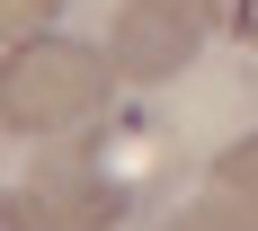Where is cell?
<instances>
[{
    "mask_svg": "<svg viewBox=\"0 0 258 231\" xmlns=\"http://www.w3.org/2000/svg\"><path fill=\"white\" fill-rule=\"evenodd\" d=\"M107 98H116V62L107 45H80V36H27V45L0 53V125L18 142H62V133L107 125Z\"/></svg>",
    "mask_w": 258,
    "mask_h": 231,
    "instance_id": "obj_1",
    "label": "cell"
},
{
    "mask_svg": "<svg viewBox=\"0 0 258 231\" xmlns=\"http://www.w3.org/2000/svg\"><path fill=\"white\" fill-rule=\"evenodd\" d=\"M36 196L53 205V222L62 231H116L134 213V196L152 187V133L143 125H89V133H62V142H45V160H36Z\"/></svg>",
    "mask_w": 258,
    "mask_h": 231,
    "instance_id": "obj_2",
    "label": "cell"
},
{
    "mask_svg": "<svg viewBox=\"0 0 258 231\" xmlns=\"http://www.w3.org/2000/svg\"><path fill=\"white\" fill-rule=\"evenodd\" d=\"M214 36V9L205 0H125L116 18H107V62L116 80L134 89H160V80H178Z\"/></svg>",
    "mask_w": 258,
    "mask_h": 231,
    "instance_id": "obj_3",
    "label": "cell"
},
{
    "mask_svg": "<svg viewBox=\"0 0 258 231\" xmlns=\"http://www.w3.org/2000/svg\"><path fill=\"white\" fill-rule=\"evenodd\" d=\"M205 187H214L232 213H249V222H258V133H240V142H223V151H214Z\"/></svg>",
    "mask_w": 258,
    "mask_h": 231,
    "instance_id": "obj_4",
    "label": "cell"
},
{
    "mask_svg": "<svg viewBox=\"0 0 258 231\" xmlns=\"http://www.w3.org/2000/svg\"><path fill=\"white\" fill-rule=\"evenodd\" d=\"M160 231H258V222H249V213H232V205H223V196L205 187L196 205H178V213H169Z\"/></svg>",
    "mask_w": 258,
    "mask_h": 231,
    "instance_id": "obj_5",
    "label": "cell"
},
{
    "mask_svg": "<svg viewBox=\"0 0 258 231\" xmlns=\"http://www.w3.org/2000/svg\"><path fill=\"white\" fill-rule=\"evenodd\" d=\"M0 231H62V222H53V205L36 187H9V196H0Z\"/></svg>",
    "mask_w": 258,
    "mask_h": 231,
    "instance_id": "obj_6",
    "label": "cell"
},
{
    "mask_svg": "<svg viewBox=\"0 0 258 231\" xmlns=\"http://www.w3.org/2000/svg\"><path fill=\"white\" fill-rule=\"evenodd\" d=\"M53 18H62V0H0V27H9V45H27V36H45Z\"/></svg>",
    "mask_w": 258,
    "mask_h": 231,
    "instance_id": "obj_7",
    "label": "cell"
},
{
    "mask_svg": "<svg viewBox=\"0 0 258 231\" xmlns=\"http://www.w3.org/2000/svg\"><path fill=\"white\" fill-rule=\"evenodd\" d=\"M214 9V36H232V45H258V0H205Z\"/></svg>",
    "mask_w": 258,
    "mask_h": 231,
    "instance_id": "obj_8",
    "label": "cell"
}]
</instances>
